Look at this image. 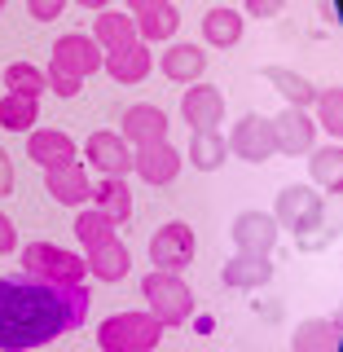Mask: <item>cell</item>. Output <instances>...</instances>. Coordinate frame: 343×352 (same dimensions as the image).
<instances>
[{
	"label": "cell",
	"mask_w": 343,
	"mask_h": 352,
	"mask_svg": "<svg viewBox=\"0 0 343 352\" xmlns=\"http://www.w3.org/2000/svg\"><path fill=\"white\" fill-rule=\"evenodd\" d=\"M84 168H93L97 176H128L132 172V146L119 132L97 128L93 137L84 141Z\"/></svg>",
	"instance_id": "ba28073f"
},
{
	"label": "cell",
	"mask_w": 343,
	"mask_h": 352,
	"mask_svg": "<svg viewBox=\"0 0 343 352\" xmlns=\"http://www.w3.org/2000/svg\"><path fill=\"white\" fill-rule=\"evenodd\" d=\"M308 176H313V185H322L326 194L343 190V146L339 141H330L326 150H317L313 159H308Z\"/></svg>",
	"instance_id": "4316f807"
},
{
	"label": "cell",
	"mask_w": 343,
	"mask_h": 352,
	"mask_svg": "<svg viewBox=\"0 0 343 352\" xmlns=\"http://www.w3.org/2000/svg\"><path fill=\"white\" fill-rule=\"evenodd\" d=\"M14 247H18V229H14V220L0 212V256H9Z\"/></svg>",
	"instance_id": "d590c367"
},
{
	"label": "cell",
	"mask_w": 343,
	"mask_h": 352,
	"mask_svg": "<svg viewBox=\"0 0 343 352\" xmlns=\"http://www.w3.org/2000/svg\"><path fill=\"white\" fill-rule=\"evenodd\" d=\"M88 203L97 207V212H106L115 225H128L132 220V190L124 176H102V181L93 185V198Z\"/></svg>",
	"instance_id": "603a6c76"
},
{
	"label": "cell",
	"mask_w": 343,
	"mask_h": 352,
	"mask_svg": "<svg viewBox=\"0 0 343 352\" xmlns=\"http://www.w3.org/2000/svg\"><path fill=\"white\" fill-rule=\"evenodd\" d=\"M102 58H106V53L97 49L93 36L71 31V36H58V40H53V58L49 62H58V66H66V71H75L80 80H88L93 71H102Z\"/></svg>",
	"instance_id": "5bb4252c"
},
{
	"label": "cell",
	"mask_w": 343,
	"mask_h": 352,
	"mask_svg": "<svg viewBox=\"0 0 343 352\" xmlns=\"http://www.w3.org/2000/svg\"><path fill=\"white\" fill-rule=\"evenodd\" d=\"M44 190L62 207H84L88 198H93V181H88V168L75 159V163H66V168L44 172Z\"/></svg>",
	"instance_id": "9a60e30c"
},
{
	"label": "cell",
	"mask_w": 343,
	"mask_h": 352,
	"mask_svg": "<svg viewBox=\"0 0 343 352\" xmlns=\"http://www.w3.org/2000/svg\"><path fill=\"white\" fill-rule=\"evenodd\" d=\"M36 119H40V97H22V93L0 97V128L5 132H31Z\"/></svg>",
	"instance_id": "83f0119b"
},
{
	"label": "cell",
	"mask_w": 343,
	"mask_h": 352,
	"mask_svg": "<svg viewBox=\"0 0 343 352\" xmlns=\"http://www.w3.org/2000/svg\"><path fill=\"white\" fill-rule=\"evenodd\" d=\"M5 93L44 97V66H36V62H9V71H5Z\"/></svg>",
	"instance_id": "1f68e13d"
},
{
	"label": "cell",
	"mask_w": 343,
	"mask_h": 352,
	"mask_svg": "<svg viewBox=\"0 0 343 352\" xmlns=\"http://www.w3.org/2000/svg\"><path fill=\"white\" fill-rule=\"evenodd\" d=\"M9 194H14V159L0 150V198H9Z\"/></svg>",
	"instance_id": "8d00e7d4"
},
{
	"label": "cell",
	"mask_w": 343,
	"mask_h": 352,
	"mask_svg": "<svg viewBox=\"0 0 343 352\" xmlns=\"http://www.w3.org/2000/svg\"><path fill=\"white\" fill-rule=\"evenodd\" d=\"M286 9V0H242V18H278Z\"/></svg>",
	"instance_id": "e575fe53"
},
{
	"label": "cell",
	"mask_w": 343,
	"mask_h": 352,
	"mask_svg": "<svg viewBox=\"0 0 343 352\" xmlns=\"http://www.w3.org/2000/svg\"><path fill=\"white\" fill-rule=\"evenodd\" d=\"M317 9H322V18H326V22H339V18H335V0H322Z\"/></svg>",
	"instance_id": "ab89813d"
},
{
	"label": "cell",
	"mask_w": 343,
	"mask_h": 352,
	"mask_svg": "<svg viewBox=\"0 0 343 352\" xmlns=\"http://www.w3.org/2000/svg\"><path fill=\"white\" fill-rule=\"evenodd\" d=\"M22 273L40 282H84L88 278V264L80 251H66L58 242H27L22 247Z\"/></svg>",
	"instance_id": "277c9868"
},
{
	"label": "cell",
	"mask_w": 343,
	"mask_h": 352,
	"mask_svg": "<svg viewBox=\"0 0 343 352\" xmlns=\"http://www.w3.org/2000/svg\"><path fill=\"white\" fill-rule=\"evenodd\" d=\"M75 5H80V9H93V14H102L110 0H75Z\"/></svg>",
	"instance_id": "f35d334b"
},
{
	"label": "cell",
	"mask_w": 343,
	"mask_h": 352,
	"mask_svg": "<svg viewBox=\"0 0 343 352\" xmlns=\"http://www.w3.org/2000/svg\"><path fill=\"white\" fill-rule=\"evenodd\" d=\"M264 80L278 88V93H282V102H286V106H295V110L313 106V97H317V88L308 84L300 71H286V66H264Z\"/></svg>",
	"instance_id": "484cf974"
},
{
	"label": "cell",
	"mask_w": 343,
	"mask_h": 352,
	"mask_svg": "<svg viewBox=\"0 0 343 352\" xmlns=\"http://www.w3.org/2000/svg\"><path fill=\"white\" fill-rule=\"evenodd\" d=\"M313 106H317V124L326 128V137L339 141V132H343V88L339 84L322 88V93L313 97Z\"/></svg>",
	"instance_id": "4dcf8cb0"
},
{
	"label": "cell",
	"mask_w": 343,
	"mask_h": 352,
	"mask_svg": "<svg viewBox=\"0 0 343 352\" xmlns=\"http://www.w3.org/2000/svg\"><path fill=\"white\" fill-rule=\"evenodd\" d=\"M181 119L190 124L194 132H207V128H220L225 119V93L216 84H190L185 88V102H181Z\"/></svg>",
	"instance_id": "7c38bea8"
},
{
	"label": "cell",
	"mask_w": 343,
	"mask_h": 352,
	"mask_svg": "<svg viewBox=\"0 0 343 352\" xmlns=\"http://www.w3.org/2000/svg\"><path fill=\"white\" fill-rule=\"evenodd\" d=\"M128 5V14L137 18V14H146V9H159V5H168V0H124Z\"/></svg>",
	"instance_id": "74e56055"
},
{
	"label": "cell",
	"mask_w": 343,
	"mask_h": 352,
	"mask_svg": "<svg viewBox=\"0 0 343 352\" xmlns=\"http://www.w3.org/2000/svg\"><path fill=\"white\" fill-rule=\"evenodd\" d=\"M163 339V322L154 313H115L97 326L102 352H154Z\"/></svg>",
	"instance_id": "3957f363"
},
{
	"label": "cell",
	"mask_w": 343,
	"mask_h": 352,
	"mask_svg": "<svg viewBox=\"0 0 343 352\" xmlns=\"http://www.w3.org/2000/svg\"><path fill=\"white\" fill-rule=\"evenodd\" d=\"M44 88H49L53 97H80L84 80H80V75H75V71H66V66L49 62V66H44Z\"/></svg>",
	"instance_id": "d6a6232c"
},
{
	"label": "cell",
	"mask_w": 343,
	"mask_h": 352,
	"mask_svg": "<svg viewBox=\"0 0 343 352\" xmlns=\"http://www.w3.org/2000/svg\"><path fill=\"white\" fill-rule=\"evenodd\" d=\"M119 137L128 146H150V141H168V115L150 102H132L119 119Z\"/></svg>",
	"instance_id": "4fadbf2b"
},
{
	"label": "cell",
	"mask_w": 343,
	"mask_h": 352,
	"mask_svg": "<svg viewBox=\"0 0 343 352\" xmlns=\"http://www.w3.org/2000/svg\"><path fill=\"white\" fill-rule=\"evenodd\" d=\"M163 75H168L172 84H198L203 80V71H207V53H203V44H168L163 49V58L154 62Z\"/></svg>",
	"instance_id": "d6986e66"
},
{
	"label": "cell",
	"mask_w": 343,
	"mask_h": 352,
	"mask_svg": "<svg viewBox=\"0 0 343 352\" xmlns=\"http://www.w3.org/2000/svg\"><path fill=\"white\" fill-rule=\"evenodd\" d=\"M84 264H88V278L97 282H124L132 273V251L124 247V238H110V242H97V247L84 251Z\"/></svg>",
	"instance_id": "ac0fdd59"
},
{
	"label": "cell",
	"mask_w": 343,
	"mask_h": 352,
	"mask_svg": "<svg viewBox=\"0 0 343 352\" xmlns=\"http://www.w3.org/2000/svg\"><path fill=\"white\" fill-rule=\"evenodd\" d=\"M242 27H247V18H242V9H229V5H216L203 14V40L216 44V49H234L242 40Z\"/></svg>",
	"instance_id": "cb8c5ba5"
},
{
	"label": "cell",
	"mask_w": 343,
	"mask_h": 352,
	"mask_svg": "<svg viewBox=\"0 0 343 352\" xmlns=\"http://www.w3.org/2000/svg\"><path fill=\"white\" fill-rule=\"evenodd\" d=\"M132 172L146 185H172L176 172H181V150L172 141H150V146L132 150Z\"/></svg>",
	"instance_id": "9c48e42d"
},
{
	"label": "cell",
	"mask_w": 343,
	"mask_h": 352,
	"mask_svg": "<svg viewBox=\"0 0 343 352\" xmlns=\"http://www.w3.org/2000/svg\"><path fill=\"white\" fill-rule=\"evenodd\" d=\"M119 234V225L110 220L106 212H97V207H88V212H80L75 216V238H80V247L88 251V247H97V242H110Z\"/></svg>",
	"instance_id": "f546056e"
},
{
	"label": "cell",
	"mask_w": 343,
	"mask_h": 352,
	"mask_svg": "<svg viewBox=\"0 0 343 352\" xmlns=\"http://www.w3.org/2000/svg\"><path fill=\"white\" fill-rule=\"evenodd\" d=\"M185 159H190V168H198V172H220V168H225V159H229V141L220 137V128L194 132Z\"/></svg>",
	"instance_id": "d4e9b609"
},
{
	"label": "cell",
	"mask_w": 343,
	"mask_h": 352,
	"mask_svg": "<svg viewBox=\"0 0 343 352\" xmlns=\"http://www.w3.org/2000/svg\"><path fill=\"white\" fill-rule=\"evenodd\" d=\"M5 5H9V0H0V14H5Z\"/></svg>",
	"instance_id": "60d3db41"
},
{
	"label": "cell",
	"mask_w": 343,
	"mask_h": 352,
	"mask_svg": "<svg viewBox=\"0 0 343 352\" xmlns=\"http://www.w3.org/2000/svg\"><path fill=\"white\" fill-rule=\"evenodd\" d=\"M220 282L234 286V291H260L273 282V260L269 256H251V251H234L220 264Z\"/></svg>",
	"instance_id": "e0dca14e"
},
{
	"label": "cell",
	"mask_w": 343,
	"mask_h": 352,
	"mask_svg": "<svg viewBox=\"0 0 343 352\" xmlns=\"http://www.w3.org/2000/svg\"><path fill=\"white\" fill-rule=\"evenodd\" d=\"M225 141H229V154H238L242 163H269L273 154H278V141H273V119L269 115H242Z\"/></svg>",
	"instance_id": "52a82bcc"
},
{
	"label": "cell",
	"mask_w": 343,
	"mask_h": 352,
	"mask_svg": "<svg viewBox=\"0 0 343 352\" xmlns=\"http://www.w3.org/2000/svg\"><path fill=\"white\" fill-rule=\"evenodd\" d=\"M27 159L36 163V168L53 172V168L75 163V159H80V150H75V141L66 137L62 128H31L27 132Z\"/></svg>",
	"instance_id": "30bf717a"
},
{
	"label": "cell",
	"mask_w": 343,
	"mask_h": 352,
	"mask_svg": "<svg viewBox=\"0 0 343 352\" xmlns=\"http://www.w3.org/2000/svg\"><path fill=\"white\" fill-rule=\"evenodd\" d=\"M141 295H146L150 313L168 326H185L194 317V291L190 282H185V273H163V269H150L146 278H141Z\"/></svg>",
	"instance_id": "7a4b0ae2"
},
{
	"label": "cell",
	"mask_w": 343,
	"mask_h": 352,
	"mask_svg": "<svg viewBox=\"0 0 343 352\" xmlns=\"http://www.w3.org/2000/svg\"><path fill=\"white\" fill-rule=\"evenodd\" d=\"M66 5H71V0H27V14L36 22H58L66 14Z\"/></svg>",
	"instance_id": "836d02e7"
},
{
	"label": "cell",
	"mask_w": 343,
	"mask_h": 352,
	"mask_svg": "<svg viewBox=\"0 0 343 352\" xmlns=\"http://www.w3.org/2000/svg\"><path fill=\"white\" fill-rule=\"evenodd\" d=\"M93 295L84 282L0 278V352H36L84 326Z\"/></svg>",
	"instance_id": "6da1fadb"
},
{
	"label": "cell",
	"mask_w": 343,
	"mask_h": 352,
	"mask_svg": "<svg viewBox=\"0 0 343 352\" xmlns=\"http://www.w3.org/2000/svg\"><path fill=\"white\" fill-rule=\"evenodd\" d=\"M176 31H181V14H176L172 0H168V5H159V9H146V14H137V36L146 40V44L172 40Z\"/></svg>",
	"instance_id": "f1b7e54d"
},
{
	"label": "cell",
	"mask_w": 343,
	"mask_h": 352,
	"mask_svg": "<svg viewBox=\"0 0 343 352\" xmlns=\"http://www.w3.org/2000/svg\"><path fill=\"white\" fill-rule=\"evenodd\" d=\"M234 247L251 256H269L278 247V220L269 212H238L234 216Z\"/></svg>",
	"instance_id": "2e32d148"
},
{
	"label": "cell",
	"mask_w": 343,
	"mask_h": 352,
	"mask_svg": "<svg viewBox=\"0 0 343 352\" xmlns=\"http://www.w3.org/2000/svg\"><path fill=\"white\" fill-rule=\"evenodd\" d=\"M343 344V322L335 313L330 317H308V322L295 326L291 335V352H339Z\"/></svg>",
	"instance_id": "44dd1931"
},
{
	"label": "cell",
	"mask_w": 343,
	"mask_h": 352,
	"mask_svg": "<svg viewBox=\"0 0 343 352\" xmlns=\"http://www.w3.org/2000/svg\"><path fill=\"white\" fill-rule=\"evenodd\" d=\"M93 40L102 53H115V49H128V44H137V18L132 14H115V9H102L93 22Z\"/></svg>",
	"instance_id": "7402d4cb"
},
{
	"label": "cell",
	"mask_w": 343,
	"mask_h": 352,
	"mask_svg": "<svg viewBox=\"0 0 343 352\" xmlns=\"http://www.w3.org/2000/svg\"><path fill=\"white\" fill-rule=\"evenodd\" d=\"M313 137H317V124H313L308 110L286 106V110L273 115V141H278V154H286V159L308 154V150H313Z\"/></svg>",
	"instance_id": "8fae6325"
},
{
	"label": "cell",
	"mask_w": 343,
	"mask_h": 352,
	"mask_svg": "<svg viewBox=\"0 0 343 352\" xmlns=\"http://www.w3.org/2000/svg\"><path fill=\"white\" fill-rule=\"evenodd\" d=\"M322 216H326V203H322V194L308 190V185H286V190L278 194V203H273L278 229H291L295 238L322 229Z\"/></svg>",
	"instance_id": "5b68a950"
},
{
	"label": "cell",
	"mask_w": 343,
	"mask_h": 352,
	"mask_svg": "<svg viewBox=\"0 0 343 352\" xmlns=\"http://www.w3.org/2000/svg\"><path fill=\"white\" fill-rule=\"evenodd\" d=\"M198 256V234L185 220H168L163 229H154L150 238V264L163 273H185Z\"/></svg>",
	"instance_id": "8992f818"
},
{
	"label": "cell",
	"mask_w": 343,
	"mask_h": 352,
	"mask_svg": "<svg viewBox=\"0 0 343 352\" xmlns=\"http://www.w3.org/2000/svg\"><path fill=\"white\" fill-rule=\"evenodd\" d=\"M102 71H106L115 84H141V80H146V75L154 71L150 44H146V40H137V44H128V49L106 53V58H102Z\"/></svg>",
	"instance_id": "ffe728a7"
}]
</instances>
